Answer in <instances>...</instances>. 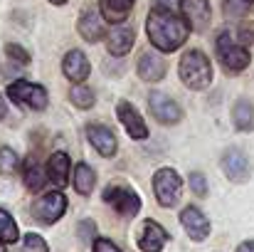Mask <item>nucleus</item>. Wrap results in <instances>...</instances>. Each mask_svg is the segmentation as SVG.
<instances>
[{"label":"nucleus","mask_w":254,"mask_h":252,"mask_svg":"<svg viewBox=\"0 0 254 252\" xmlns=\"http://www.w3.org/2000/svg\"><path fill=\"white\" fill-rule=\"evenodd\" d=\"M188 35H190L188 22L168 7H153L146 15V37L153 45V50L163 55L178 52L188 42Z\"/></svg>","instance_id":"f257e3e1"},{"label":"nucleus","mask_w":254,"mask_h":252,"mask_svg":"<svg viewBox=\"0 0 254 252\" xmlns=\"http://www.w3.org/2000/svg\"><path fill=\"white\" fill-rule=\"evenodd\" d=\"M178 77H180V82H183L185 89L205 91L212 84V62L197 47L185 50L180 55V62H178Z\"/></svg>","instance_id":"f03ea898"},{"label":"nucleus","mask_w":254,"mask_h":252,"mask_svg":"<svg viewBox=\"0 0 254 252\" xmlns=\"http://www.w3.org/2000/svg\"><path fill=\"white\" fill-rule=\"evenodd\" d=\"M215 52H217V60L220 65L225 67V72L230 75H240L250 67L252 62V52H250V45H245L232 30H222L215 40Z\"/></svg>","instance_id":"7ed1b4c3"},{"label":"nucleus","mask_w":254,"mask_h":252,"mask_svg":"<svg viewBox=\"0 0 254 252\" xmlns=\"http://www.w3.org/2000/svg\"><path fill=\"white\" fill-rule=\"evenodd\" d=\"M5 96L22 106V109H30V111H45L50 106V94L42 84L30 82V80H15V82L7 84L5 89Z\"/></svg>","instance_id":"20e7f679"},{"label":"nucleus","mask_w":254,"mask_h":252,"mask_svg":"<svg viewBox=\"0 0 254 252\" xmlns=\"http://www.w3.org/2000/svg\"><path fill=\"white\" fill-rule=\"evenodd\" d=\"M101 198H104V203L116 213V215H121V218H136L138 213H141V205H143V200H141V195L128 185V183H111V185H106L104 188V193H101Z\"/></svg>","instance_id":"39448f33"},{"label":"nucleus","mask_w":254,"mask_h":252,"mask_svg":"<svg viewBox=\"0 0 254 252\" xmlns=\"http://www.w3.org/2000/svg\"><path fill=\"white\" fill-rule=\"evenodd\" d=\"M183 193V178L175 168L163 166L153 173V195L161 208H175L180 203Z\"/></svg>","instance_id":"423d86ee"},{"label":"nucleus","mask_w":254,"mask_h":252,"mask_svg":"<svg viewBox=\"0 0 254 252\" xmlns=\"http://www.w3.org/2000/svg\"><path fill=\"white\" fill-rule=\"evenodd\" d=\"M69 200L62 190H50L42 193L35 203H32V218L40 225H55L57 220H62V215L67 213Z\"/></svg>","instance_id":"0eeeda50"},{"label":"nucleus","mask_w":254,"mask_h":252,"mask_svg":"<svg viewBox=\"0 0 254 252\" xmlns=\"http://www.w3.org/2000/svg\"><path fill=\"white\" fill-rule=\"evenodd\" d=\"M116 119H119V124L124 126V131L128 134L131 141H146V139L151 136L146 119L141 116V111H138L128 99L116 101Z\"/></svg>","instance_id":"6e6552de"},{"label":"nucleus","mask_w":254,"mask_h":252,"mask_svg":"<svg viewBox=\"0 0 254 252\" xmlns=\"http://www.w3.org/2000/svg\"><path fill=\"white\" fill-rule=\"evenodd\" d=\"M220 168H222V173L227 175V180H232V183H247V180L252 178V161H250V156H247L242 149H237V146H230V149L222 151Z\"/></svg>","instance_id":"1a4fd4ad"},{"label":"nucleus","mask_w":254,"mask_h":252,"mask_svg":"<svg viewBox=\"0 0 254 252\" xmlns=\"http://www.w3.org/2000/svg\"><path fill=\"white\" fill-rule=\"evenodd\" d=\"M180 17L188 22L190 32H205L212 22V5L210 0H178Z\"/></svg>","instance_id":"9d476101"},{"label":"nucleus","mask_w":254,"mask_h":252,"mask_svg":"<svg viewBox=\"0 0 254 252\" xmlns=\"http://www.w3.org/2000/svg\"><path fill=\"white\" fill-rule=\"evenodd\" d=\"M84 134H86L89 146H91L101 159H114V156H116V151H119V139H116V134H114L106 124L91 121V124H86Z\"/></svg>","instance_id":"9b49d317"},{"label":"nucleus","mask_w":254,"mask_h":252,"mask_svg":"<svg viewBox=\"0 0 254 252\" xmlns=\"http://www.w3.org/2000/svg\"><path fill=\"white\" fill-rule=\"evenodd\" d=\"M148 111L161 126H175L183 119V109L175 99H170L163 91H151L148 94Z\"/></svg>","instance_id":"f8f14e48"},{"label":"nucleus","mask_w":254,"mask_h":252,"mask_svg":"<svg viewBox=\"0 0 254 252\" xmlns=\"http://www.w3.org/2000/svg\"><path fill=\"white\" fill-rule=\"evenodd\" d=\"M136 72H138V80H141V82L156 84L166 77L168 62L163 60V52H158V50H143V52L138 55Z\"/></svg>","instance_id":"ddd939ff"},{"label":"nucleus","mask_w":254,"mask_h":252,"mask_svg":"<svg viewBox=\"0 0 254 252\" xmlns=\"http://www.w3.org/2000/svg\"><path fill=\"white\" fill-rule=\"evenodd\" d=\"M180 225L192 243H202L210 235V220L197 205H185L180 210Z\"/></svg>","instance_id":"4468645a"},{"label":"nucleus","mask_w":254,"mask_h":252,"mask_svg":"<svg viewBox=\"0 0 254 252\" xmlns=\"http://www.w3.org/2000/svg\"><path fill=\"white\" fill-rule=\"evenodd\" d=\"M77 32L82 35V40H86L89 45H94L101 37H106V20H104L99 7H86L84 12H79Z\"/></svg>","instance_id":"2eb2a0df"},{"label":"nucleus","mask_w":254,"mask_h":252,"mask_svg":"<svg viewBox=\"0 0 254 252\" xmlns=\"http://www.w3.org/2000/svg\"><path fill=\"white\" fill-rule=\"evenodd\" d=\"M168 243V233L163 225H158L156 220L146 218L141 223V230H138V238H136V245L141 252H163Z\"/></svg>","instance_id":"dca6fc26"},{"label":"nucleus","mask_w":254,"mask_h":252,"mask_svg":"<svg viewBox=\"0 0 254 252\" xmlns=\"http://www.w3.org/2000/svg\"><path fill=\"white\" fill-rule=\"evenodd\" d=\"M104 42H106V52L111 57H126L133 50V45H136V32H133V27L121 22V25H114L106 32Z\"/></svg>","instance_id":"f3484780"},{"label":"nucleus","mask_w":254,"mask_h":252,"mask_svg":"<svg viewBox=\"0 0 254 252\" xmlns=\"http://www.w3.org/2000/svg\"><path fill=\"white\" fill-rule=\"evenodd\" d=\"M62 75L69 80L72 84H82L89 80L91 75V62L82 50H69L62 57Z\"/></svg>","instance_id":"a211bd4d"},{"label":"nucleus","mask_w":254,"mask_h":252,"mask_svg":"<svg viewBox=\"0 0 254 252\" xmlns=\"http://www.w3.org/2000/svg\"><path fill=\"white\" fill-rule=\"evenodd\" d=\"M47 180H52L57 188H64L69 180H72V159H69V154L67 151H55L50 159H47Z\"/></svg>","instance_id":"6ab92c4d"},{"label":"nucleus","mask_w":254,"mask_h":252,"mask_svg":"<svg viewBox=\"0 0 254 252\" xmlns=\"http://www.w3.org/2000/svg\"><path fill=\"white\" fill-rule=\"evenodd\" d=\"M133 5H136V0H99V10H101L104 20L111 25H121L131 15Z\"/></svg>","instance_id":"aec40b11"},{"label":"nucleus","mask_w":254,"mask_h":252,"mask_svg":"<svg viewBox=\"0 0 254 252\" xmlns=\"http://www.w3.org/2000/svg\"><path fill=\"white\" fill-rule=\"evenodd\" d=\"M232 126L242 134L254 131V101L250 99H237L232 104Z\"/></svg>","instance_id":"412c9836"},{"label":"nucleus","mask_w":254,"mask_h":252,"mask_svg":"<svg viewBox=\"0 0 254 252\" xmlns=\"http://www.w3.org/2000/svg\"><path fill=\"white\" fill-rule=\"evenodd\" d=\"M20 175H22V183L30 193H40L42 185L47 183V170L40 166L35 159H27L22 166H20Z\"/></svg>","instance_id":"4be33fe9"},{"label":"nucleus","mask_w":254,"mask_h":252,"mask_svg":"<svg viewBox=\"0 0 254 252\" xmlns=\"http://www.w3.org/2000/svg\"><path fill=\"white\" fill-rule=\"evenodd\" d=\"M72 185H74V190L79 193V195H91L94 193V188H96V170L84 164V161H79L74 170H72Z\"/></svg>","instance_id":"5701e85b"},{"label":"nucleus","mask_w":254,"mask_h":252,"mask_svg":"<svg viewBox=\"0 0 254 252\" xmlns=\"http://www.w3.org/2000/svg\"><path fill=\"white\" fill-rule=\"evenodd\" d=\"M69 101H72L77 109L89 111V109L96 104V91H94V89H91L86 82L72 84V89H69Z\"/></svg>","instance_id":"b1692460"},{"label":"nucleus","mask_w":254,"mask_h":252,"mask_svg":"<svg viewBox=\"0 0 254 252\" xmlns=\"http://www.w3.org/2000/svg\"><path fill=\"white\" fill-rule=\"evenodd\" d=\"M17 240H20V230L15 218L5 208H0V245H12Z\"/></svg>","instance_id":"393cba45"},{"label":"nucleus","mask_w":254,"mask_h":252,"mask_svg":"<svg viewBox=\"0 0 254 252\" xmlns=\"http://www.w3.org/2000/svg\"><path fill=\"white\" fill-rule=\"evenodd\" d=\"M20 166H22V159L17 156V151L10 149V146H2L0 149V173L2 175L20 173Z\"/></svg>","instance_id":"a878e982"},{"label":"nucleus","mask_w":254,"mask_h":252,"mask_svg":"<svg viewBox=\"0 0 254 252\" xmlns=\"http://www.w3.org/2000/svg\"><path fill=\"white\" fill-rule=\"evenodd\" d=\"M254 0H225V15L232 20H242L247 12H252Z\"/></svg>","instance_id":"bb28decb"},{"label":"nucleus","mask_w":254,"mask_h":252,"mask_svg":"<svg viewBox=\"0 0 254 252\" xmlns=\"http://www.w3.org/2000/svg\"><path fill=\"white\" fill-rule=\"evenodd\" d=\"M5 57H7L10 62H15V65H22V67L30 65V52H27L22 45H17V42H7V45H5Z\"/></svg>","instance_id":"cd10ccee"},{"label":"nucleus","mask_w":254,"mask_h":252,"mask_svg":"<svg viewBox=\"0 0 254 252\" xmlns=\"http://www.w3.org/2000/svg\"><path fill=\"white\" fill-rule=\"evenodd\" d=\"M22 252H50L47 248V240L37 233H27L22 238Z\"/></svg>","instance_id":"c85d7f7f"},{"label":"nucleus","mask_w":254,"mask_h":252,"mask_svg":"<svg viewBox=\"0 0 254 252\" xmlns=\"http://www.w3.org/2000/svg\"><path fill=\"white\" fill-rule=\"evenodd\" d=\"M188 180H190V188H192V193H195V195H200V198H205V195H207V190H210V188H207V178H205V173H197V170H195V173H190V178H188Z\"/></svg>","instance_id":"c756f323"},{"label":"nucleus","mask_w":254,"mask_h":252,"mask_svg":"<svg viewBox=\"0 0 254 252\" xmlns=\"http://www.w3.org/2000/svg\"><path fill=\"white\" fill-rule=\"evenodd\" d=\"M91 252H121V248L116 243H111L109 238H94Z\"/></svg>","instance_id":"7c9ffc66"},{"label":"nucleus","mask_w":254,"mask_h":252,"mask_svg":"<svg viewBox=\"0 0 254 252\" xmlns=\"http://www.w3.org/2000/svg\"><path fill=\"white\" fill-rule=\"evenodd\" d=\"M79 238H82V240H91V238H96V235H94V223H91V220H84V223H79Z\"/></svg>","instance_id":"2f4dec72"},{"label":"nucleus","mask_w":254,"mask_h":252,"mask_svg":"<svg viewBox=\"0 0 254 252\" xmlns=\"http://www.w3.org/2000/svg\"><path fill=\"white\" fill-rule=\"evenodd\" d=\"M237 252H254V240H245L237 245Z\"/></svg>","instance_id":"473e14b6"},{"label":"nucleus","mask_w":254,"mask_h":252,"mask_svg":"<svg viewBox=\"0 0 254 252\" xmlns=\"http://www.w3.org/2000/svg\"><path fill=\"white\" fill-rule=\"evenodd\" d=\"M170 5H173V0H156V7H168L170 10Z\"/></svg>","instance_id":"72a5a7b5"},{"label":"nucleus","mask_w":254,"mask_h":252,"mask_svg":"<svg viewBox=\"0 0 254 252\" xmlns=\"http://www.w3.org/2000/svg\"><path fill=\"white\" fill-rule=\"evenodd\" d=\"M5 111H7V109H5V99H2V94H0V121L5 119Z\"/></svg>","instance_id":"f704fd0d"},{"label":"nucleus","mask_w":254,"mask_h":252,"mask_svg":"<svg viewBox=\"0 0 254 252\" xmlns=\"http://www.w3.org/2000/svg\"><path fill=\"white\" fill-rule=\"evenodd\" d=\"M69 0H50V5H57V7H62V5H67Z\"/></svg>","instance_id":"c9c22d12"}]
</instances>
